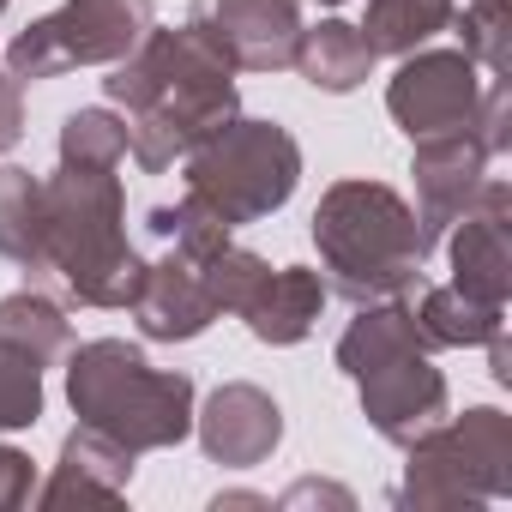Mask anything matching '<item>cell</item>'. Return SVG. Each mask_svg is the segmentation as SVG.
<instances>
[{
	"label": "cell",
	"instance_id": "cell-1",
	"mask_svg": "<svg viewBox=\"0 0 512 512\" xmlns=\"http://www.w3.org/2000/svg\"><path fill=\"white\" fill-rule=\"evenodd\" d=\"M109 103H121L127 121V157L145 175H163L181 163L199 139H211L223 121H235V61L211 25V13H187L181 31H145L139 49L115 67Z\"/></svg>",
	"mask_w": 512,
	"mask_h": 512
},
{
	"label": "cell",
	"instance_id": "cell-2",
	"mask_svg": "<svg viewBox=\"0 0 512 512\" xmlns=\"http://www.w3.org/2000/svg\"><path fill=\"white\" fill-rule=\"evenodd\" d=\"M37 272H55L85 308H133L145 260L127 241L121 163L61 151V169L37 199Z\"/></svg>",
	"mask_w": 512,
	"mask_h": 512
},
{
	"label": "cell",
	"instance_id": "cell-3",
	"mask_svg": "<svg viewBox=\"0 0 512 512\" xmlns=\"http://www.w3.org/2000/svg\"><path fill=\"white\" fill-rule=\"evenodd\" d=\"M314 247L326 266V290H338L356 308L422 290L428 241H422L416 211L386 181L326 187V199L314 211Z\"/></svg>",
	"mask_w": 512,
	"mask_h": 512
},
{
	"label": "cell",
	"instance_id": "cell-4",
	"mask_svg": "<svg viewBox=\"0 0 512 512\" xmlns=\"http://www.w3.org/2000/svg\"><path fill=\"white\" fill-rule=\"evenodd\" d=\"M67 398L85 428L127 446L133 458L181 446L193 434V380L175 368H151L145 350H133L121 338H97V344L73 350Z\"/></svg>",
	"mask_w": 512,
	"mask_h": 512
},
{
	"label": "cell",
	"instance_id": "cell-5",
	"mask_svg": "<svg viewBox=\"0 0 512 512\" xmlns=\"http://www.w3.org/2000/svg\"><path fill=\"white\" fill-rule=\"evenodd\" d=\"M338 368L356 380L374 434L392 446H410L416 434H428L446 416V380L428 362V344L404 296L368 302L350 320V332L338 338Z\"/></svg>",
	"mask_w": 512,
	"mask_h": 512
},
{
	"label": "cell",
	"instance_id": "cell-6",
	"mask_svg": "<svg viewBox=\"0 0 512 512\" xmlns=\"http://www.w3.org/2000/svg\"><path fill=\"white\" fill-rule=\"evenodd\" d=\"M187 187L205 211H217L229 229L260 223L278 205H290L302 181V145L278 121H223L211 139H199L187 157Z\"/></svg>",
	"mask_w": 512,
	"mask_h": 512
},
{
	"label": "cell",
	"instance_id": "cell-7",
	"mask_svg": "<svg viewBox=\"0 0 512 512\" xmlns=\"http://www.w3.org/2000/svg\"><path fill=\"white\" fill-rule=\"evenodd\" d=\"M512 494V416L506 410H464L440 416L428 434L410 440V470L398 500L404 506H482Z\"/></svg>",
	"mask_w": 512,
	"mask_h": 512
},
{
	"label": "cell",
	"instance_id": "cell-8",
	"mask_svg": "<svg viewBox=\"0 0 512 512\" xmlns=\"http://www.w3.org/2000/svg\"><path fill=\"white\" fill-rule=\"evenodd\" d=\"M157 19V0H61L49 19L13 37L7 73L25 79H55L67 67H97V61H127L139 37Z\"/></svg>",
	"mask_w": 512,
	"mask_h": 512
},
{
	"label": "cell",
	"instance_id": "cell-9",
	"mask_svg": "<svg viewBox=\"0 0 512 512\" xmlns=\"http://www.w3.org/2000/svg\"><path fill=\"white\" fill-rule=\"evenodd\" d=\"M386 109L392 121L410 133V139H434V133H464L476 127V109H482V79H476V61L464 49H428L398 67L392 91H386Z\"/></svg>",
	"mask_w": 512,
	"mask_h": 512
},
{
	"label": "cell",
	"instance_id": "cell-10",
	"mask_svg": "<svg viewBox=\"0 0 512 512\" xmlns=\"http://www.w3.org/2000/svg\"><path fill=\"white\" fill-rule=\"evenodd\" d=\"M211 253L163 241V260L145 266V284L133 296V320L151 344H187L217 320V296H211V272H205Z\"/></svg>",
	"mask_w": 512,
	"mask_h": 512
},
{
	"label": "cell",
	"instance_id": "cell-11",
	"mask_svg": "<svg viewBox=\"0 0 512 512\" xmlns=\"http://www.w3.org/2000/svg\"><path fill=\"white\" fill-rule=\"evenodd\" d=\"M482 181H488V145H482L476 127L416 139V223H422L428 253L470 211V199L482 193Z\"/></svg>",
	"mask_w": 512,
	"mask_h": 512
},
{
	"label": "cell",
	"instance_id": "cell-12",
	"mask_svg": "<svg viewBox=\"0 0 512 512\" xmlns=\"http://www.w3.org/2000/svg\"><path fill=\"white\" fill-rule=\"evenodd\" d=\"M506 217H512V193L506 181H482V193L470 199V211L452 223V290L506 308L512 296V247H506Z\"/></svg>",
	"mask_w": 512,
	"mask_h": 512
},
{
	"label": "cell",
	"instance_id": "cell-13",
	"mask_svg": "<svg viewBox=\"0 0 512 512\" xmlns=\"http://www.w3.org/2000/svg\"><path fill=\"white\" fill-rule=\"evenodd\" d=\"M193 428H199V446H205L211 464L247 470V464H266V458L278 452V440H284V410L272 404V392L235 380V386H217V392L205 398V410L193 416Z\"/></svg>",
	"mask_w": 512,
	"mask_h": 512
},
{
	"label": "cell",
	"instance_id": "cell-14",
	"mask_svg": "<svg viewBox=\"0 0 512 512\" xmlns=\"http://www.w3.org/2000/svg\"><path fill=\"white\" fill-rule=\"evenodd\" d=\"M211 25L235 67L247 73H278L296 67L302 43V0H211Z\"/></svg>",
	"mask_w": 512,
	"mask_h": 512
},
{
	"label": "cell",
	"instance_id": "cell-15",
	"mask_svg": "<svg viewBox=\"0 0 512 512\" xmlns=\"http://www.w3.org/2000/svg\"><path fill=\"white\" fill-rule=\"evenodd\" d=\"M326 308V278L308 266H260V278L241 296V320L260 344H302Z\"/></svg>",
	"mask_w": 512,
	"mask_h": 512
},
{
	"label": "cell",
	"instance_id": "cell-16",
	"mask_svg": "<svg viewBox=\"0 0 512 512\" xmlns=\"http://www.w3.org/2000/svg\"><path fill=\"white\" fill-rule=\"evenodd\" d=\"M127 482H133V452L79 422L61 440V464L43 488V506H73V500L79 506H115L127 494Z\"/></svg>",
	"mask_w": 512,
	"mask_h": 512
},
{
	"label": "cell",
	"instance_id": "cell-17",
	"mask_svg": "<svg viewBox=\"0 0 512 512\" xmlns=\"http://www.w3.org/2000/svg\"><path fill=\"white\" fill-rule=\"evenodd\" d=\"M374 61H380V55L362 43V31H356V25H344V19L302 25V43H296V73H302L314 91L344 97V91H356V85L374 73Z\"/></svg>",
	"mask_w": 512,
	"mask_h": 512
},
{
	"label": "cell",
	"instance_id": "cell-18",
	"mask_svg": "<svg viewBox=\"0 0 512 512\" xmlns=\"http://www.w3.org/2000/svg\"><path fill=\"white\" fill-rule=\"evenodd\" d=\"M416 314V332L428 350H464V344H488L494 332H506V308L494 302H476L464 290H422V302L410 308Z\"/></svg>",
	"mask_w": 512,
	"mask_h": 512
},
{
	"label": "cell",
	"instance_id": "cell-19",
	"mask_svg": "<svg viewBox=\"0 0 512 512\" xmlns=\"http://www.w3.org/2000/svg\"><path fill=\"white\" fill-rule=\"evenodd\" d=\"M452 13H458L452 0H368V19L356 31H362V43L374 55H410L434 31H446Z\"/></svg>",
	"mask_w": 512,
	"mask_h": 512
},
{
	"label": "cell",
	"instance_id": "cell-20",
	"mask_svg": "<svg viewBox=\"0 0 512 512\" xmlns=\"http://www.w3.org/2000/svg\"><path fill=\"white\" fill-rule=\"evenodd\" d=\"M37 199L43 181L19 163H0V260L37 272Z\"/></svg>",
	"mask_w": 512,
	"mask_h": 512
},
{
	"label": "cell",
	"instance_id": "cell-21",
	"mask_svg": "<svg viewBox=\"0 0 512 512\" xmlns=\"http://www.w3.org/2000/svg\"><path fill=\"white\" fill-rule=\"evenodd\" d=\"M0 338H13V344H25L43 368L67 350V314L43 296V290H19V296H7L0 302Z\"/></svg>",
	"mask_w": 512,
	"mask_h": 512
},
{
	"label": "cell",
	"instance_id": "cell-22",
	"mask_svg": "<svg viewBox=\"0 0 512 512\" xmlns=\"http://www.w3.org/2000/svg\"><path fill=\"white\" fill-rule=\"evenodd\" d=\"M37 416H43V362L25 344L0 338V434L31 428Z\"/></svg>",
	"mask_w": 512,
	"mask_h": 512
},
{
	"label": "cell",
	"instance_id": "cell-23",
	"mask_svg": "<svg viewBox=\"0 0 512 512\" xmlns=\"http://www.w3.org/2000/svg\"><path fill=\"white\" fill-rule=\"evenodd\" d=\"M464 55L476 67H488L494 79H506V31H512V0H470L464 13H452Z\"/></svg>",
	"mask_w": 512,
	"mask_h": 512
},
{
	"label": "cell",
	"instance_id": "cell-24",
	"mask_svg": "<svg viewBox=\"0 0 512 512\" xmlns=\"http://www.w3.org/2000/svg\"><path fill=\"white\" fill-rule=\"evenodd\" d=\"M31 500V458L13 452V446H0V512H13Z\"/></svg>",
	"mask_w": 512,
	"mask_h": 512
},
{
	"label": "cell",
	"instance_id": "cell-25",
	"mask_svg": "<svg viewBox=\"0 0 512 512\" xmlns=\"http://www.w3.org/2000/svg\"><path fill=\"white\" fill-rule=\"evenodd\" d=\"M25 139V103H19V79L0 73V151H13Z\"/></svg>",
	"mask_w": 512,
	"mask_h": 512
},
{
	"label": "cell",
	"instance_id": "cell-26",
	"mask_svg": "<svg viewBox=\"0 0 512 512\" xmlns=\"http://www.w3.org/2000/svg\"><path fill=\"white\" fill-rule=\"evenodd\" d=\"M320 7H344V0H320Z\"/></svg>",
	"mask_w": 512,
	"mask_h": 512
},
{
	"label": "cell",
	"instance_id": "cell-27",
	"mask_svg": "<svg viewBox=\"0 0 512 512\" xmlns=\"http://www.w3.org/2000/svg\"><path fill=\"white\" fill-rule=\"evenodd\" d=\"M0 13H7V0H0Z\"/></svg>",
	"mask_w": 512,
	"mask_h": 512
}]
</instances>
